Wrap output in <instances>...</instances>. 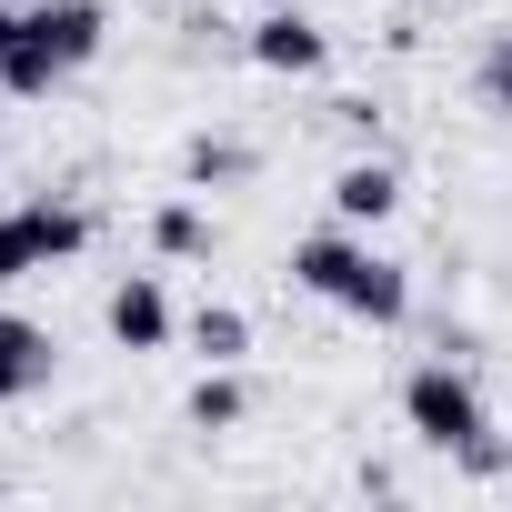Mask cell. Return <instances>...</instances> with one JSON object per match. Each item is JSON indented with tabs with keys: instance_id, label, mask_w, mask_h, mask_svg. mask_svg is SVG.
I'll return each instance as SVG.
<instances>
[{
	"instance_id": "cell-6",
	"label": "cell",
	"mask_w": 512,
	"mask_h": 512,
	"mask_svg": "<svg viewBox=\"0 0 512 512\" xmlns=\"http://www.w3.org/2000/svg\"><path fill=\"white\" fill-rule=\"evenodd\" d=\"M352 262H362V241H352V221H332V231H302V241H292V282H302L312 302H332V292L352 282Z\"/></svg>"
},
{
	"instance_id": "cell-4",
	"label": "cell",
	"mask_w": 512,
	"mask_h": 512,
	"mask_svg": "<svg viewBox=\"0 0 512 512\" xmlns=\"http://www.w3.org/2000/svg\"><path fill=\"white\" fill-rule=\"evenodd\" d=\"M392 211H402V171L392 161H342L332 171V221L362 231V221H392Z\"/></svg>"
},
{
	"instance_id": "cell-16",
	"label": "cell",
	"mask_w": 512,
	"mask_h": 512,
	"mask_svg": "<svg viewBox=\"0 0 512 512\" xmlns=\"http://www.w3.org/2000/svg\"><path fill=\"white\" fill-rule=\"evenodd\" d=\"M452 462H462V472H482V482H492V472H512V442H502V432H492V422H482V432H472V442H462V452H452Z\"/></svg>"
},
{
	"instance_id": "cell-2",
	"label": "cell",
	"mask_w": 512,
	"mask_h": 512,
	"mask_svg": "<svg viewBox=\"0 0 512 512\" xmlns=\"http://www.w3.org/2000/svg\"><path fill=\"white\" fill-rule=\"evenodd\" d=\"M251 61H262L272 81H312V71L332 61V41H322V21L292 11V0H272V11L251 21Z\"/></svg>"
},
{
	"instance_id": "cell-1",
	"label": "cell",
	"mask_w": 512,
	"mask_h": 512,
	"mask_svg": "<svg viewBox=\"0 0 512 512\" xmlns=\"http://www.w3.org/2000/svg\"><path fill=\"white\" fill-rule=\"evenodd\" d=\"M402 422H412L432 452H462L492 412H482V392H472V372H462V362H422V372L402 382Z\"/></svg>"
},
{
	"instance_id": "cell-5",
	"label": "cell",
	"mask_w": 512,
	"mask_h": 512,
	"mask_svg": "<svg viewBox=\"0 0 512 512\" xmlns=\"http://www.w3.org/2000/svg\"><path fill=\"white\" fill-rule=\"evenodd\" d=\"M111 342H121V352H161V342H171V292H161L151 272H131V282L111 292Z\"/></svg>"
},
{
	"instance_id": "cell-11",
	"label": "cell",
	"mask_w": 512,
	"mask_h": 512,
	"mask_svg": "<svg viewBox=\"0 0 512 512\" xmlns=\"http://www.w3.org/2000/svg\"><path fill=\"white\" fill-rule=\"evenodd\" d=\"M191 342H201V362H241V352H251V312L201 302V312H191Z\"/></svg>"
},
{
	"instance_id": "cell-12",
	"label": "cell",
	"mask_w": 512,
	"mask_h": 512,
	"mask_svg": "<svg viewBox=\"0 0 512 512\" xmlns=\"http://www.w3.org/2000/svg\"><path fill=\"white\" fill-rule=\"evenodd\" d=\"M241 412H251V392L231 382V362H211V372H201V392H191V432H231Z\"/></svg>"
},
{
	"instance_id": "cell-10",
	"label": "cell",
	"mask_w": 512,
	"mask_h": 512,
	"mask_svg": "<svg viewBox=\"0 0 512 512\" xmlns=\"http://www.w3.org/2000/svg\"><path fill=\"white\" fill-rule=\"evenodd\" d=\"M31 211V241H41V262H71V251L91 241V211H71V201H21Z\"/></svg>"
},
{
	"instance_id": "cell-3",
	"label": "cell",
	"mask_w": 512,
	"mask_h": 512,
	"mask_svg": "<svg viewBox=\"0 0 512 512\" xmlns=\"http://www.w3.org/2000/svg\"><path fill=\"white\" fill-rule=\"evenodd\" d=\"M332 302H342L352 322H402V312H412V272H402V262H382V251L362 241V262H352V282H342Z\"/></svg>"
},
{
	"instance_id": "cell-18",
	"label": "cell",
	"mask_w": 512,
	"mask_h": 512,
	"mask_svg": "<svg viewBox=\"0 0 512 512\" xmlns=\"http://www.w3.org/2000/svg\"><path fill=\"white\" fill-rule=\"evenodd\" d=\"M31 31V11H11V0H0V61H11V41Z\"/></svg>"
},
{
	"instance_id": "cell-13",
	"label": "cell",
	"mask_w": 512,
	"mask_h": 512,
	"mask_svg": "<svg viewBox=\"0 0 512 512\" xmlns=\"http://www.w3.org/2000/svg\"><path fill=\"white\" fill-rule=\"evenodd\" d=\"M151 251H171V262H191V251H211V221L191 201H161L151 211Z\"/></svg>"
},
{
	"instance_id": "cell-15",
	"label": "cell",
	"mask_w": 512,
	"mask_h": 512,
	"mask_svg": "<svg viewBox=\"0 0 512 512\" xmlns=\"http://www.w3.org/2000/svg\"><path fill=\"white\" fill-rule=\"evenodd\" d=\"M181 171H191V181H241V171H251V151H241V141H191V151H181Z\"/></svg>"
},
{
	"instance_id": "cell-19",
	"label": "cell",
	"mask_w": 512,
	"mask_h": 512,
	"mask_svg": "<svg viewBox=\"0 0 512 512\" xmlns=\"http://www.w3.org/2000/svg\"><path fill=\"white\" fill-rule=\"evenodd\" d=\"M262 11H272V0H262Z\"/></svg>"
},
{
	"instance_id": "cell-17",
	"label": "cell",
	"mask_w": 512,
	"mask_h": 512,
	"mask_svg": "<svg viewBox=\"0 0 512 512\" xmlns=\"http://www.w3.org/2000/svg\"><path fill=\"white\" fill-rule=\"evenodd\" d=\"M482 101H492V111H512V31L482 51Z\"/></svg>"
},
{
	"instance_id": "cell-9",
	"label": "cell",
	"mask_w": 512,
	"mask_h": 512,
	"mask_svg": "<svg viewBox=\"0 0 512 512\" xmlns=\"http://www.w3.org/2000/svg\"><path fill=\"white\" fill-rule=\"evenodd\" d=\"M61 81H71V61H61L41 31H21V41H11V61H0V91H11V101H51Z\"/></svg>"
},
{
	"instance_id": "cell-8",
	"label": "cell",
	"mask_w": 512,
	"mask_h": 512,
	"mask_svg": "<svg viewBox=\"0 0 512 512\" xmlns=\"http://www.w3.org/2000/svg\"><path fill=\"white\" fill-rule=\"evenodd\" d=\"M31 31L81 71V61H101V41H111V21H101V0H41V11H31Z\"/></svg>"
},
{
	"instance_id": "cell-7",
	"label": "cell",
	"mask_w": 512,
	"mask_h": 512,
	"mask_svg": "<svg viewBox=\"0 0 512 512\" xmlns=\"http://www.w3.org/2000/svg\"><path fill=\"white\" fill-rule=\"evenodd\" d=\"M51 382V332L21 322V312H0V402H31Z\"/></svg>"
},
{
	"instance_id": "cell-14",
	"label": "cell",
	"mask_w": 512,
	"mask_h": 512,
	"mask_svg": "<svg viewBox=\"0 0 512 512\" xmlns=\"http://www.w3.org/2000/svg\"><path fill=\"white\" fill-rule=\"evenodd\" d=\"M31 272H51L31 241V211H0V282H31Z\"/></svg>"
}]
</instances>
